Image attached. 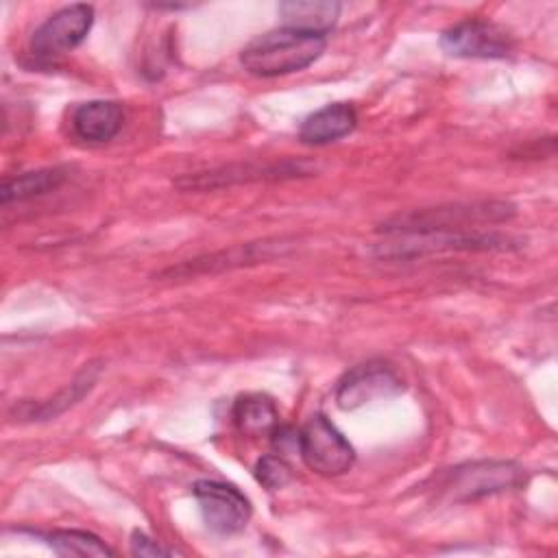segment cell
I'll list each match as a JSON object with an SVG mask.
<instances>
[{
    "label": "cell",
    "instance_id": "1",
    "mask_svg": "<svg viewBox=\"0 0 558 558\" xmlns=\"http://www.w3.org/2000/svg\"><path fill=\"white\" fill-rule=\"evenodd\" d=\"M325 37L281 26L251 39L242 48L240 61L253 76H283L312 65L325 52Z\"/></svg>",
    "mask_w": 558,
    "mask_h": 558
},
{
    "label": "cell",
    "instance_id": "2",
    "mask_svg": "<svg viewBox=\"0 0 558 558\" xmlns=\"http://www.w3.org/2000/svg\"><path fill=\"white\" fill-rule=\"evenodd\" d=\"M514 214V207L499 201L469 203V205H449V207H429L410 214H399L392 220L384 222L379 231L386 235L399 233H425V231H466L475 229L482 222H501Z\"/></svg>",
    "mask_w": 558,
    "mask_h": 558
},
{
    "label": "cell",
    "instance_id": "3",
    "mask_svg": "<svg viewBox=\"0 0 558 558\" xmlns=\"http://www.w3.org/2000/svg\"><path fill=\"white\" fill-rule=\"evenodd\" d=\"M510 238L495 231H425V233H399L392 242L377 244V255L388 259H414L445 251H504Z\"/></svg>",
    "mask_w": 558,
    "mask_h": 558
},
{
    "label": "cell",
    "instance_id": "4",
    "mask_svg": "<svg viewBox=\"0 0 558 558\" xmlns=\"http://www.w3.org/2000/svg\"><path fill=\"white\" fill-rule=\"evenodd\" d=\"M299 456L312 471L333 477L353 466L355 449L327 416L314 414L299 429Z\"/></svg>",
    "mask_w": 558,
    "mask_h": 558
},
{
    "label": "cell",
    "instance_id": "5",
    "mask_svg": "<svg viewBox=\"0 0 558 558\" xmlns=\"http://www.w3.org/2000/svg\"><path fill=\"white\" fill-rule=\"evenodd\" d=\"M440 48L462 59H504L512 52L510 31L490 20H462L440 35Z\"/></svg>",
    "mask_w": 558,
    "mask_h": 558
},
{
    "label": "cell",
    "instance_id": "6",
    "mask_svg": "<svg viewBox=\"0 0 558 558\" xmlns=\"http://www.w3.org/2000/svg\"><path fill=\"white\" fill-rule=\"evenodd\" d=\"M94 24L89 4H70L52 13L31 37V54L39 61H52L74 50Z\"/></svg>",
    "mask_w": 558,
    "mask_h": 558
},
{
    "label": "cell",
    "instance_id": "7",
    "mask_svg": "<svg viewBox=\"0 0 558 558\" xmlns=\"http://www.w3.org/2000/svg\"><path fill=\"white\" fill-rule=\"evenodd\" d=\"M192 493L201 506V514L209 530L218 534H235L246 527L251 519L248 497L233 484L218 480H198Z\"/></svg>",
    "mask_w": 558,
    "mask_h": 558
},
{
    "label": "cell",
    "instance_id": "8",
    "mask_svg": "<svg viewBox=\"0 0 558 558\" xmlns=\"http://www.w3.org/2000/svg\"><path fill=\"white\" fill-rule=\"evenodd\" d=\"M403 390L401 377L384 362H366L349 373L336 386V403L340 410H355L366 403L388 399Z\"/></svg>",
    "mask_w": 558,
    "mask_h": 558
},
{
    "label": "cell",
    "instance_id": "9",
    "mask_svg": "<svg viewBox=\"0 0 558 558\" xmlns=\"http://www.w3.org/2000/svg\"><path fill=\"white\" fill-rule=\"evenodd\" d=\"M523 480L521 466L514 462H471L449 471L445 488L453 499H477L519 486Z\"/></svg>",
    "mask_w": 558,
    "mask_h": 558
},
{
    "label": "cell",
    "instance_id": "10",
    "mask_svg": "<svg viewBox=\"0 0 558 558\" xmlns=\"http://www.w3.org/2000/svg\"><path fill=\"white\" fill-rule=\"evenodd\" d=\"M312 170L301 161H281V163H235L207 172H194L177 179L179 190H218L233 183L246 181H281L294 177H307Z\"/></svg>",
    "mask_w": 558,
    "mask_h": 558
},
{
    "label": "cell",
    "instance_id": "11",
    "mask_svg": "<svg viewBox=\"0 0 558 558\" xmlns=\"http://www.w3.org/2000/svg\"><path fill=\"white\" fill-rule=\"evenodd\" d=\"M124 122V109L116 100L81 102L72 111V129L85 142H109Z\"/></svg>",
    "mask_w": 558,
    "mask_h": 558
},
{
    "label": "cell",
    "instance_id": "12",
    "mask_svg": "<svg viewBox=\"0 0 558 558\" xmlns=\"http://www.w3.org/2000/svg\"><path fill=\"white\" fill-rule=\"evenodd\" d=\"M277 13L283 28L325 37L340 15V4L331 0H290L281 2Z\"/></svg>",
    "mask_w": 558,
    "mask_h": 558
},
{
    "label": "cell",
    "instance_id": "13",
    "mask_svg": "<svg viewBox=\"0 0 558 558\" xmlns=\"http://www.w3.org/2000/svg\"><path fill=\"white\" fill-rule=\"evenodd\" d=\"M355 122L357 113L351 105L333 102L307 116L299 129V137L305 144L323 146L349 135L355 129Z\"/></svg>",
    "mask_w": 558,
    "mask_h": 558
},
{
    "label": "cell",
    "instance_id": "14",
    "mask_svg": "<svg viewBox=\"0 0 558 558\" xmlns=\"http://www.w3.org/2000/svg\"><path fill=\"white\" fill-rule=\"evenodd\" d=\"M233 423L244 436H270L279 425V412L275 401L262 392H248L235 399L231 410Z\"/></svg>",
    "mask_w": 558,
    "mask_h": 558
},
{
    "label": "cell",
    "instance_id": "15",
    "mask_svg": "<svg viewBox=\"0 0 558 558\" xmlns=\"http://www.w3.org/2000/svg\"><path fill=\"white\" fill-rule=\"evenodd\" d=\"M63 181H65V170H61V168H41V170L24 172V174H17L2 183L0 198L4 205L13 203V201L20 203V201H26L33 196L48 194V192L57 190Z\"/></svg>",
    "mask_w": 558,
    "mask_h": 558
},
{
    "label": "cell",
    "instance_id": "16",
    "mask_svg": "<svg viewBox=\"0 0 558 558\" xmlns=\"http://www.w3.org/2000/svg\"><path fill=\"white\" fill-rule=\"evenodd\" d=\"M98 366L96 364H87L74 379L68 388H63L57 397L39 403V405H33L24 416L26 418H33V421H41V418H50V416H57L59 412H63L65 408L74 405L85 392H89V388L96 384L98 379Z\"/></svg>",
    "mask_w": 558,
    "mask_h": 558
},
{
    "label": "cell",
    "instance_id": "17",
    "mask_svg": "<svg viewBox=\"0 0 558 558\" xmlns=\"http://www.w3.org/2000/svg\"><path fill=\"white\" fill-rule=\"evenodd\" d=\"M44 541L59 556H113V549L105 541L85 530H54L44 534Z\"/></svg>",
    "mask_w": 558,
    "mask_h": 558
},
{
    "label": "cell",
    "instance_id": "18",
    "mask_svg": "<svg viewBox=\"0 0 558 558\" xmlns=\"http://www.w3.org/2000/svg\"><path fill=\"white\" fill-rule=\"evenodd\" d=\"M255 477L268 490H277V488H283L292 480V469L279 453H268L257 460Z\"/></svg>",
    "mask_w": 558,
    "mask_h": 558
},
{
    "label": "cell",
    "instance_id": "19",
    "mask_svg": "<svg viewBox=\"0 0 558 558\" xmlns=\"http://www.w3.org/2000/svg\"><path fill=\"white\" fill-rule=\"evenodd\" d=\"M131 554L140 556V558H155V556H172L170 549L161 547L159 543H155L153 538H148L144 532H133L131 534Z\"/></svg>",
    "mask_w": 558,
    "mask_h": 558
}]
</instances>
